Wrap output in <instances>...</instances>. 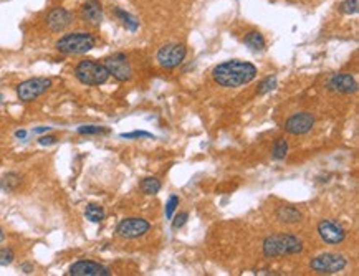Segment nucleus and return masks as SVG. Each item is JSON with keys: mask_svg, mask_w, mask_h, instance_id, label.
<instances>
[{"mask_svg": "<svg viewBox=\"0 0 359 276\" xmlns=\"http://www.w3.org/2000/svg\"><path fill=\"white\" fill-rule=\"evenodd\" d=\"M68 275L72 276H108L109 270L106 266L99 265L96 261H90V260H81L76 261L70 266Z\"/></svg>", "mask_w": 359, "mask_h": 276, "instance_id": "11", "label": "nucleus"}, {"mask_svg": "<svg viewBox=\"0 0 359 276\" xmlns=\"http://www.w3.org/2000/svg\"><path fill=\"white\" fill-rule=\"evenodd\" d=\"M20 268H22V271H24V273H32V271H33V266L28 265V263H24V265H22Z\"/></svg>", "mask_w": 359, "mask_h": 276, "instance_id": "30", "label": "nucleus"}, {"mask_svg": "<svg viewBox=\"0 0 359 276\" xmlns=\"http://www.w3.org/2000/svg\"><path fill=\"white\" fill-rule=\"evenodd\" d=\"M14 258H15V255L10 248H0V265L2 266L10 265V263L14 261Z\"/></svg>", "mask_w": 359, "mask_h": 276, "instance_id": "24", "label": "nucleus"}, {"mask_svg": "<svg viewBox=\"0 0 359 276\" xmlns=\"http://www.w3.org/2000/svg\"><path fill=\"white\" fill-rule=\"evenodd\" d=\"M328 88L336 93H354L358 90V83L356 80L348 73H338V74H333V76L328 80Z\"/></svg>", "mask_w": 359, "mask_h": 276, "instance_id": "14", "label": "nucleus"}, {"mask_svg": "<svg viewBox=\"0 0 359 276\" xmlns=\"http://www.w3.org/2000/svg\"><path fill=\"white\" fill-rule=\"evenodd\" d=\"M96 45V40L91 33L86 32H73L68 35H63L56 42V50L63 55H83L93 50Z\"/></svg>", "mask_w": 359, "mask_h": 276, "instance_id": "3", "label": "nucleus"}, {"mask_svg": "<svg viewBox=\"0 0 359 276\" xmlns=\"http://www.w3.org/2000/svg\"><path fill=\"white\" fill-rule=\"evenodd\" d=\"M277 217L283 223H296L301 218V213L291 205H283L277 210Z\"/></svg>", "mask_w": 359, "mask_h": 276, "instance_id": "16", "label": "nucleus"}, {"mask_svg": "<svg viewBox=\"0 0 359 276\" xmlns=\"http://www.w3.org/2000/svg\"><path fill=\"white\" fill-rule=\"evenodd\" d=\"M50 86H51L50 78H30V80L20 83L17 86V96H19V99H22V101L28 103L37 99L38 96H42Z\"/></svg>", "mask_w": 359, "mask_h": 276, "instance_id": "6", "label": "nucleus"}, {"mask_svg": "<svg viewBox=\"0 0 359 276\" xmlns=\"http://www.w3.org/2000/svg\"><path fill=\"white\" fill-rule=\"evenodd\" d=\"M81 17H83V20H85L86 23L93 25V27L99 25V23H101V20H103L101 3H99L98 0H86V2L83 3V7H81Z\"/></svg>", "mask_w": 359, "mask_h": 276, "instance_id": "15", "label": "nucleus"}, {"mask_svg": "<svg viewBox=\"0 0 359 276\" xmlns=\"http://www.w3.org/2000/svg\"><path fill=\"white\" fill-rule=\"evenodd\" d=\"M104 68L108 69L109 76H115L118 81H128L133 76V69H131V65L126 55L122 53H116L113 56H108L106 60L103 61Z\"/></svg>", "mask_w": 359, "mask_h": 276, "instance_id": "9", "label": "nucleus"}, {"mask_svg": "<svg viewBox=\"0 0 359 276\" xmlns=\"http://www.w3.org/2000/svg\"><path fill=\"white\" fill-rule=\"evenodd\" d=\"M151 225L149 222H146L144 218L139 217H131V218H124L118 223L116 227V233L122 236V238H139V236L146 235L149 231Z\"/></svg>", "mask_w": 359, "mask_h": 276, "instance_id": "8", "label": "nucleus"}, {"mask_svg": "<svg viewBox=\"0 0 359 276\" xmlns=\"http://www.w3.org/2000/svg\"><path fill=\"white\" fill-rule=\"evenodd\" d=\"M141 190L147 195H154L161 190V182L156 177H146L141 181Z\"/></svg>", "mask_w": 359, "mask_h": 276, "instance_id": "20", "label": "nucleus"}, {"mask_svg": "<svg viewBox=\"0 0 359 276\" xmlns=\"http://www.w3.org/2000/svg\"><path fill=\"white\" fill-rule=\"evenodd\" d=\"M78 133L80 134H104L106 129L99 128V126H81V128H78Z\"/></svg>", "mask_w": 359, "mask_h": 276, "instance_id": "26", "label": "nucleus"}, {"mask_svg": "<svg viewBox=\"0 0 359 276\" xmlns=\"http://www.w3.org/2000/svg\"><path fill=\"white\" fill-rule=\"evenodd\" d=\"M303 250V243L295 235H271L265 238L263 242V255L268 258L283 256V255H295Z\"/></svg>", "mask_w": 359, "mask_h": 276, "instance_id": "2", "label": "nucleus"}, {"mask_svg": "<svg viewBox=\"0 0 359 276\" xmlns=\"http://www.w3.org/2000/svg\"><path fill=\"white\" fill-rule=\"evenodd\" d=\"M186 58V46L181 43H169L157 51V63L163 68H177Z\"/></svg>", "mask_w": 359, "mask_h": 276, "instance_id": "7", "label": "nucleus"}, {"mask_svg": "<svg viewBox=\"0 0 359 276\" xmlns=\"http://www.w3.org/2000/svg\"><path fill=\"white\" fill-rule=\"evenodd\" d=\"M348 265L346 258L343 255H336V253H323L313 258L310 266L313 271H316L319 275H335L343 271Z\"/></svg>", "mask_w": 359, "mask_h": 276, "instance_id": "5", "label": "nucleus"}, {"mask_svg": "<svg viewBox=\"0 0 359 276\" xmlns=\"http://www.w3.org/2000/svg\"><path fill=\"white\" fill-rule=\"evenodd\" d=\"M275 86H277V78L268 76L266 80L260 83V86H258V94H266L268 91L275 90Z\"/></svg>", "mask_w": 359, "mask_h": 276, "instance_id": "23", "label": "nucleus"}, {"mask_svg": "<svg viewBox=\"0 0 359 276\" xmlns=\"http://www.w3.org/2000/svg\"><path fill=\"white\" fill-rule=\"evenodd\" d=\"M318 235L328 245H339L344 242L346 231L339 223L333 220H321L318 223Z\"/></svg>", "mask_w": 359, "mask_h": 276, "instance_id": "10", "label": "nucleus"}, {"mask_svg": "<svg viewBox=\"0 0 359 276\" xmlns=\"http://www.w3.org/2000/svg\"><path fill=\"white\" fill-rule=\"evenodd\" d=\"M115 15L118 17V19L121 20V23L124 25L126 28L131 30V32H136L139 27V22L134 19L133 15L128 14V12H124V10H121V8H115Z\"/></svg>", "mask_w": 359, "mask_h": 276, "instance_id": "18", "label": "nucleus"}, {"mask_svg": "<svg viewBox=\"0 0 359 276\" xmlns=\"http://www.w3.org/2000/svg\"><path fill=\"white\" fill-rule=\"evenodd\" d=\"M3 238H5V235H3L2 229H0V242H3Z\"/></svg>", "mask_w": 359, "mask_h": 276, "instance_id": "33", "label": "nucleus"}, {"mask_svg": "<svg viewBox=\"0 0 359 276\" xmlns=\"http://www.w3.org/2000/svg\"><path fill=\"white\" fill-rule=\"evenodd\" d=\"M314 124V117L310 113H298L288 117L285 122V129L290 134H306Z\"/></svg>", "mask_w": 359, "mask_h": 276, "instance_id": "12", "label": "nucleus"}, {"mask_svg": "<svg viewBox=\"0 0 359 276\" xmlns=\"http://www.w3.org/2000/svg\"><path fill=\"white\" fill-rule=\"evenodd\" d=\"M121 138L124 139H136V138H152L154 139V136L146 133V131H133V133H126V134H121Z\"/></svg>", "mask_w": 359, "mask_h": 276, "instance_id": "27", "label": "nucleus"}, {"mask_svg": "<svg viewBox=\"0 0 359 276\" xmlns=\"http://www.w3.org/2000/svg\"><path fill=\"white\" fill-rule=\"evenodd\" d=\"M257 76L255 65L248 63V61L240 60H230L225 63H220L218 67L214 68L212 78L218 86L224 88H239L243 86Z\"/></svg>", "mask_w": 359, "mask_h": 276, "instance_id": "1", "label": "nucleus"}, {"mask_svg": "<svg viewBox=\"0 0 359 276\" xmlns=\"http://www.w3.org/2000/svg\"><path fill=\"white\" fill-rule=\"evenodd\" d=\"M339 12L346 15H354L358 14V0H344L339 3Z\"/></svg>", "mask_w": 359, "mask_h": 276, "instance_id": "22", "label": "nucleus"}, {"mask_svg": "<svg viewBox=\"0 0 359 276\" xmlns=\"http://www.w3.org/2000/svg\"><path fill=\"white\" fill-rule=\"evenodd\" d=\"M243 43L253 51H262L265 48L263 35H262L260 32H257V30H252V32H248L247 35H245Z\"/></svg>", "mask_w": 359, "mask_h": 276, "instance_id": "17", "label": "nucleus"}, {"mask_svg": "<svg viewBox=\"0 0 359 276\" xmlns=\"http://www.w3.org/2000/svg\"><path fill=\"white\" fill-rule=\"evenodd\" d=\"M2 101H3V96H2V94H0V104H2Z\"/></svg>", "mask_w": 359, "mask_h": 276, "instance_id": "34", "label": "nucleus"}, {"mask_svg": "<svg viewBox=\"0 0 359 276\" xmlns=\"http://www.w3.org/2000/svg\"><path fill=\"white\" fill-rule=\"evenodd\" d=\"M38 144L40 146H51V144H56V138L55 136H42L38 139Z\"/></svg>", "mask_w": 359, "mask_h": 276, "instance_id": "29", "label": "nucleus"}, {"mask_svg": "<svg viewBox=\"0 0 359 276\" xmlns=\"http://www.w3.org/2000/svg\"><path fill=\"white\" fill-rule=\"evenodd\" d=\"M85 217L88 218L90 222L99 223L104 218V210H103V207H99V205L90 204L88 207H86V210H85Z\"/></svg>", "mask_w": 359, "mask_h": 276, "instance_id": "19", "label": "nucleus"}, {"mask_svg": "<svg viewBox=\"0 0 359 276\" xmlns=\"http://www.w3.org/2000/svg\"><path fill=\"white\" fill-rule=\"evenodd\" d=\"M72 22H73V15L70 14L67 8H61V7L53 8L47 15V27L51 32H63Z\"/></svg>", "mask_w": 359, "mask_h": 276, "instance_id": "13", "label": "nucleus"}, {"mask_svg": "<svg viewBox=\"0 0 359 276\" xmlns=\"http://www.w3.org/2000/svg\"><path fill=\"white\" fill-rule=\"evenodd\" d=\"M75 76L76 80L88 86H98L108 81L109 73L104 68L103 63H96L91 60H83L76 65L75 68Z\"/></svg>", "mask_w": 359, "mask_h": 276, "instance_id": "4", "label": "nucleus"}, {"mask_svg": "<svg viewBox=\"0 0 359 276\" xmlns=\"http://www.w3.org/2000/svg\"><path fill=\"white\" fill-rule=\"evenodd\" d=\"M25 136H27V131H24V129H20V131H17V133H15V138H19V139H24Z\"/></svg>", "mask_w": 359, "mask_h": 276, "instance_id": "31", "label": "nucleus"}, {"mask_svg": "<svg viewBox=\"0 0 359 276\" xmlns=\"http://www.w3.org/2000/svg\"><path fill=\"white\" fill-rule=\"evenodd\" d=\"M187 212H182V213H179V215L174 218V222H172V229L174 230H177V229H181V227H184V223L187 222Z\"/></svg>", "mask_w": 359, "mask_h": 276, "instance_id": "28", "label": "nucleus"}, {"mask_svg": "<svg viewBox=\"0 0 359 276\" xmlns=\"http://www.w3.org/2000/svg\"><path fill=\"white\" fill-rule=\"evenodd\" d=\"M47 131H50V128H37V129H33V133H37V134H40V133H47Z\"/></svg>", "mask_w": 359, "mask_h": 276, "instance_id": "32", "label": "nucleus"}, {"mask_svg": "<svg viewBox=\"0 0 359 276\" xmlns=\"http://www.w3.org/2000/svg\"><path fill=\"white\" fill-rule=\"evenodd\" d=\"M288 152V142L285 141V139H278V141H275L273 144V159L277 161H282L285 159V156H287Z\"/></svg>", "mask_w": 359, "mask_h": 276, "instance_id": "21", "label": "nucleus"}, {"mask_svg": "<svg viewBox=\"0 0 359 276\" xmlns=\"http://www.w3.org/2000/svg\"><path fill=\"white\" fill-rule=\"evenodd\" d=\"M177 205H179V197L177 195H170L169 200H168V204H166V217L172 218L174 210L177 208Z\"/></svg>", "mask_w": 359, "mask_h": 276, "instance_id": "25", "label": "nucleus"}]
</instances>
